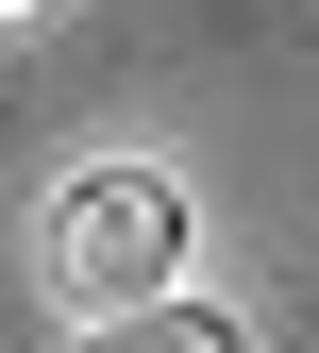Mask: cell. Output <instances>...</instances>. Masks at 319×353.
<instances>
[{
    "instance_id": "obj_1",
    "label": "cell",
    "mask_w": 319,
    "mask_h": 353,
    "mask_svg": "<svg viewBox=\"0 0 319 353\" xmlns=\"http://www.w3.org/2000/svg\"><path fill=\"white\" fill-rule=\"evenodd\" d=\"M185 252H202L185 168H152V152H84L68 185H51V303H68V320H118V303L185 286Z\"/></svg>"
},
{
    "instance_id": "obj_3",
    "label": "cell",
    "mask_w": 319,
    "mask_h": 353,
    "mask_svg": "<svg viewBox=\"0 0 319 353\" xmlns=\"http://www.w3.org/2000/svg\"><path fill=\"white\" fill-rule=\"evenodd\" d=\"M17 17H34V0H0V34H17Z\"/></svg>"
},
{
    "instance_id": "obj_2",
    "label": "cell",
    "mask_w": 319,
    "mask_h": 353,
    "mask_svg": "<svg viewBox=\"0 0 319 353\" xmlns=\"http://www.w3.org/2000/svg\"><path fill=\"white\" fill-rule=\"evenodd\" d=\"M68 353H252V320L202 303V286H152V303H118V320H84Z\"/></svg>"
}]
</instances>
